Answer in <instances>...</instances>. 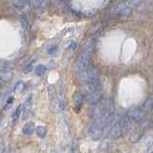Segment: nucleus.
<instances>
[{"instance_id": "412c9836", "label": "nucleus", "mask_w": 153, "mask_h": 153, "mask_svg": "<svg viewBox=\"0 0 153 153\" xmlns=\"http://www.w3.org/2000/svg\"><path fill=\"white\" fill-rule=\"evenodd\" d=\"M45 0H32V5L33 8H41L44 6Z\"/></svg>"}, {"instance_id": "6e6552de", "label": "nucleus", "mask_w": 153, "mask_h": 153, "mask_svg": "<svg viewBox=\"0 0 153 153\" xmlns=\"http://www.w3.org/2000/svg\"><path fill=\"white\" fill-rule=\"evenodd\" d=\"M13 71H12V66L9 63H5L2 66L1 70V78L3 81H8L12 79Z\"/></svg>"}, {"instance_id": "6ab92c4d", "label": "nucleus", "mask_w": 153, "mask_h": 153, "mask_svg": "<svg viewBox=\"0 0 153 153\" xmlns=\"http://www.w3.org/2000/svg\"><path fill=\"white\" fill-rule=\"evenodd\" d=\"M93 47H94V44H93V41L91 40V39L86 40V41L83 43V50L89 51V52H92Z\"/></svg>"}, {"instance_id": "a211bd4d", "label": "nucleus", "mask_w": 153, "mask_h": 153, "mask_svg": "<svg viewBox=\"0 0 153 153\" xmlns=\"http://www.w3.org/2000/svg\"><path fill=\"white\" fill-rule=\"evenodd\" d=\"M32 104H33V98H32V96H30L27 100H26V102L25 103H24V111L25 112H28L29 110H30L32 108Z\"/></svg>"}, {"instance_id": "39448f33", "label": "nucleus", "mask_w": 153, "mask_h": 153, "mask_svg": "<svg viewBox=\"0 0 153 153\" xmlns=\"http://www.w3.org/2000/svg\"><path fill=\"white\" fill-rule=\"evenodd\" d=\"M102 96H103V92L102 89H98L94 91V92L90 93L88 95H86L85 97V102L87 104L93 105L95 103L99 102L100 100H102Z\"/></svg>"}, {"instance_id": "4be33fe9", "label": "nucleus", "mask_w": 153, "mask_h": 153, "mask_svg": "<svg viewBox=\"0 0 153 153\" xmlns=\"http://www.w3.org/2000/svg\"><path fill=\"white\" fill-rule=\"evenodd\" d=\"M21 109H22V105H19V106L16 108V110L14 111L13 115V122H16L17 119L19 118V116H20L21 114Z\"/></svg>"}, {"instance_id": "f8f14e48", "label": "nucleus", "mask_w": 153, "mask_h": 153, "mask_svg": "<svg viewBox=\"0 0 153 153\" xmlns=\"http://www.w3.org/2000/svg\"><path fill=\"white\" fill-rule=\"evenodd\" d=\"M33 131H35V124H33V123H32V122L26 123L22 129L23 134L24 135H27V136L32 135V134L33 133Z\"/></svg>"}, {"instance_id": "f3484780", "label": "nucleus", "mask_w": 153, "mask_h": 153, "mask_svg": "<svg viewBox=\"0 0 153 153\" xmlns=\"http://www.w3.org/2000/svg\"><path fill=\"white\" fill-rule=\"evenodd\" d=\"M35 72H36V76H43V75L45 74V72H46V67H45L44 65L39 64L38 66H36V68Z\"/></svg>"}, {"instance_id": "2eb2a0df", "label": "nucleus", "mask_w": 153, "mask_h": 153, "mask_svg": "<svg viewBox=\"0 0 153 153\" xmlns=\"http://www.w3.org/2000/svg\"><path fill=\"white\" fill-rule=\"evenodd\" d=\"M36 134H37V136L38 137H40V138H45L46 137V134H47V129L44 127V126H37L36 129Z\"/></svg>"}, {"instance_id": "423d86ee", "label": "nucleus", "mask_w": 153, "mask_h": 153, "mask_svg": "<svg viewBox=\"0 0 153 153\" xmlns=\"http://www.w3.org/2000/svg\"><path fill=\"white\" fill-rule=\"evenodd\" d=\"M126 114L132 119V121L134 123H138V122H141L143 119H145L146 113L143 111L142 108H134V109L129 110Z\"/></svg>"}, {"instance_id": "dca6fc26", "label": "nucleus", "mask_w": 153, "mask_h": 153, "mask_svg": "<svg viewBox=\"0 0 153 153\" xmlns=\"http://www.w3.org/2000/svg\"><path fill=\"white\" fill-rule=\"evenodd\" d=\"M131 13H132V8L128 7V6H126L121 12L119 13V16H130Z\"/></svg>"}, {"instance_id": "9b49d317", "label": "nucleus", "mask_w": 153, "mask_h": 153, "mask_svg": "<svg viewBox=\"0 0 153 153\" xmlns=\"http://www.w3.org/2000/svg\"><path fill=\"white\" fill-rule=\"evenodd\" d=\"M85 102L84 98L82 97V94H81L80 92H76L74 94V102H75V108L76 111H79V110L80 109L81 105H82V103Z\"/></svg>"}, {"instance_id": "f03ea898", "label": "nucleus", "mask_w": 153, "mask_h": 153, "mask_svg": "<svg viewBox=\"0 0 153 153\" xmlns=\"http://www.w3.org/2000/svg\"><path fill=\"white\" fill-rule=\"evenodd\" d=\"M100 75V72L99 69H96V68L86 69V70L81 71L80 73L76 74V79L82 84V83L91 82V81L99 79Z\"/></svg>"}, {"instance_id": "7ed1b4c3", "label": "nucleus", "mask_w": 153, "mask_h": 153, "mask_svg": "<svg viewBox=\"0 0 153 153\" xmlns=\"http://www.w3.org/2000/svg\"><path fill=\"white\" fill-rule=\"evenodd\" d=\"M110 100H100L99 102L93 104L92 108L90 110V117L93 118L94 120L100 117L105 112Z\"/></svg>"}, {"instance_id": "f257e3e1", "label": "nucleus", "mask_w": 153, "mask_h": 153, "mask_svg": "<svg viewBox=\"0 0 153 153\" xmlns=\"http://www.w3.org/2000/svg\"><path fill=\"white\" fill-rule=\"evenodd\" d=\"M91 64V52L83 50L79 53L78 59L74 64V72L76 74L89 68Z\"/></svg>"}, {"instance_id": "aec40b11", "label": "nucleus", "mask_w": 153, "mask_h": 153, "mask_svg": "<svg viewBox=\"0 0 153 153\" xmlns=\"http://www.w3.org/2000/svg\"><path fill=\"white\" fill-rule=\"evenodd\" d=\"M150 126V121L148 119H143L142 120V123L140 124V127H141V130H146Z\"/></svg>"}, {"instance_id": "ddd939ff", "label": "nucleus", "mask_w": 153, "mask_h": 153, "mask_svg": "<svg viewBox=\"0 0 153 153\" xmlns=\"http://www.w3.org/2000/svg\"><path fill=\"white\" fill-rule=\"evenodd\" d=\"M141 108H142L146 113H148V112L152 111V110H153V100H152V99L147 100L146 102L142 105V107H141Z\"/></svg>"}, {"instance_id": "393cba45", "label": "nucleus", "mask_w": 153, "mask_h": 153, "mask_svg": "<svg viewBox=\"0 0 153 153\" xmlns=\"http://www.w3.org/2000/svg\"><path fill=\"white\" fill-rule=\"evenodd\" d=\"M69 47H67V48H69V49H75V48L76 47V43L75 42H73V41H71L70 43H69V45H68Z\"/></svg>"}, {"instance_id": "4468645a", "label": "nucleus", "mask_w": 153, "mask_h": 153, "mask_svg": "<svg viewBox=\"0 0 153 153\" xmlns=\"http://www.w3.org/2000/svg\"><path fill=\"white\" fill-rule=\"evenodd\" d=\"M48 94H49V100L50 102L53 100H55L57 98V94H56V91L55 89L54 86L52 85H49V87H48Z\"/></svg>"}, {"instance_id": "b1692460", "label": "nucleus", "mask_w": 153, "mask_h": 153, "mask_svg": "<svg viewBox=\"0 0 153 153\" xmlns=\"http://www.w3.org/2000/svg\"><path fill=\"white\" fill-rule=\"evenodd\" d=\"M142 0H130V3L132 6H137V5H139L141 3Z\"/></svg>"}, {"instance_id": "a878e982", "label": "nucleus", "mask_w": 153, "mask_h": 153, "mask_svg": "<svg viewBox=\"0 0 153 153\" xmlns=\"http://www.w3.org/2000/svg\"><path fill=\"white\" fill-rule=\"evenodd\" d=\"M32 68H33V63L29 64V65L27 66V68L25 69V73H28V72H30V71L32 70Z\"/></svg>"}, {"instance_id": "1a4fd4ad", "label": "nucleus", "mask_w": 153, "mask_h": 153, "mask_svg": "<svg viewBox=\"0 0 153 153\" xmlns=\"http://www.w3.org/2000/svg\"><path fill=\"white\" fill-rule=\"evenodd\" d=\"M89 134H90V137L92 138L93 140L97 141V140H100V139L102 138V137H103L102 136L103 129L99 128V127H96L94 126H91L90 130H89Z\"/></svg>"}, {"instance_id": "5701e85b", "label": "nucleus", "mask_w": 153, "mask_h": 153, "mask_svg": "<svg viewBox=\"0 0 153 153\" xmlns=\"http://www.w3.org/2000/svg\"><path fill=\"white\" fill-rule=\"evenodd\" d=\"M24 88V83L22 81H18L16 84V87H14V92L16 93H20Z\"/></svg>"}, {"instance_id": "cd10ccee", "label": "nucleus", "mask_w": 153, "mask_h": 153, "mask_svg": "<svg viewBox=\"0 0 153 153\" xmlns=\"http://www.w3.org/2000/svg\"><path fill=\"white\" fill-rule=\"evenodd\" d=\"M152 94H153V90H152Z\"/></svg>"}, {"instance_id": "9d476101", "label": "nucleus", "mask_w": 153, "mask_h": 153, "mask_svg": "<svg viewBox=\"0 0 153 153\" xmlns=\"http://www.w3.org/2000/svg\"><path fill=\"white\" fill-rule=\"evenodd\" d=\"M123 134V129L121 126V123H120V120L114 124V126L112 127V130L110 132V135L109 137L112 138V139H118L122 136Z\"/></svg>"}, {"instance_id": "0eeeda50", "label": "nucleus", "mask_w": 153, "mask_h": 153, "mask_svg": "<svg viewBox=\"0 0 153 153\" xmlns=\"http://www.w3.org/2000/svg\"><path fill=\"white\" fill-rule=\"evenodd\" d=\"M133 123L134 122L132 121V119L129 117L127 114H126L122 118H120V123H121V126L123 129V133H127L130 130Z\"/></svg>"}, {"instance_id": "bb28decb", "label": "nucleus", "mask_w": 153, "mask_h": 153, "mask_svg": "<svg viewBox=\"0 0 153 153\" xmlns=\"http://www.w3.org/2000/svg\"><path fill=\"white\" fill-rule=\"evenodd\" d=\"M123 1H127V0H123Z\"/></svg>"}, {"instance_id": "20e7f679", "label": "nucleus", "mask_w": 153, "mask_h": 153, "mask_svg": "<svg viewBox=\"0 0 153 153\" xmlns=\"http://www.w3.org/2000/svg\"><path fill=\"white\" fill-rule=\"evenodd\" d=\"M100 87H102V81L100 79L91 81V82L82 83V85L80 86V93L82 95H88L96 90L100 89Z\"/></svg>"}]
</instances>
